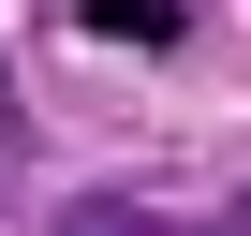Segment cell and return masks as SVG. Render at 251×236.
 <instances>
[{
  "label": "cell",
  "mask_w": 251,
  "mask_h": 236,
  "mask_svg": "<svg viewBox=\"0 0 251 236\" xmlns=\"http://www.w3.org/2000/svg\"><path fill=\"white\" fill-rule=\"evenodd\" d=\"M89 30H118V45H177V0H74Z\"/></svg>",
  "instance_id": "cell-1"
}]
</instances>
